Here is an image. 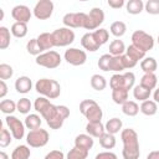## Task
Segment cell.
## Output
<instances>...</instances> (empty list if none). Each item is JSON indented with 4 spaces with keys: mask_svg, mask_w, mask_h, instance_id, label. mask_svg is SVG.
<instances>
[{
    "mask_svg": "<svg viewBox=\"0 0 159 159\" xmlns=\"http://www.w3.org/2000/svg\"><path fill=\"white\" fill-rule=\"evenodd\" d=\"M120 139L123 142V150H122L123 159H139L140 150H139V139L137 132L132 128L122 129Z\"/></svg>",
    "mask_w": 159,
    "mask_h": 159,
    "instance_id": "cell-1",
    "label": "cell"
},
{
    "mask_svg": "<svg viewBox=\"0 0 159 159\" xmlns=\"http://www.w3.org/2000/svg\"><path fill=\"white\" fill-rule=\"evenodd\" d=\"M35 89L42 97L48 99H55L61 94V86L56 80L51 78H40L35 83Z\"/></svg>",
    "mask_w": 159,
    "mask_h": 159,
    "instance_id": "cell-2",
    "label": "cell"
},
{
    "mask_svg": "<svg viewBox=\"0 0 159 159\" xmlns=\"http://www.w3.org/2000/svg\"><path fill=\"white\" fill-rule=\"evenodd\" d=\"M80 112L86 117V119L89 123L101 122V119L103 117L102 108L93 99H83L80 103Z\"/></svg>",
    "mask_w": 159,
    "mask_h": 159,
    "instance_id": "cell-3",
    "label": "cell"
},
{
    "mask_svg": "<svg viewBox=\"0 0 159 159\" xmlns=\"http://www.w3.org/2000/svg\"><path fill=\"white\" fill-rule=\"evenodd\" d=\"M34 108L36 112H39L41 114V117L43 119H46V123L50 122L51 119H53L57 114V106L52 104L48 98L46 97H39L35 99L34 103Z\"/></svg>",
    "mask_w": 159,
    "mask_h": 159,
    "instance_id": "cell-4",
    "label": "cell"
},
{
    "mask_svg": "<svg viewBox=\"0 0 159 159\" xmlns=\"http://www.w3.org/2000/svg\"><path fill=\"white\" fill-rule=\"evenodd\" d=\"M134 82H135V76L133 72H125L123 75L120 73H116L111 77L109 80V87L113 89H132L134 87Z\"/></svg>",
    "mask_w": 159,
    "mask_h": 159,
    "instance_id": "cell-5",
    "label": "cell"
},
{
    "mask_svg": "<svg viewBox=\"0 0 159 159\" xmlns=\"http://www.w3.org/2000/svg\"><path fill=\"white\" fill-rule=\"evenodd\" d=\"M132 45H134L143 52H147L154 47V39L152 35L147 34L143 30H135L132 34Z\"/></svg>",
    "mask_w": 159,
    "mask_h": 159,
    "instance_id": "cell-6",
    "label": "cell"
},
{
    "mask_svg": "<svg viewBox=\"0 0 159 159\" xmlns=\"http://www.w3.org/2000/svg\"><path fill=\"white\" fill-rule=\"evenodd\" d=\"M61 56L58 52L51 50V51H46V52H42L41 55H39L36 57V63L39 66H42L45 68H56L61 65Z\"/></svg>",
    "mask_w": 159,
    "mask_h": 159,
    "instance_id": "cell-7",
    "label": "cell"
},
{
    "mask_svg": "<svg viewBox=\"0 0 159 159\" xmlns=\"http://www.w3.org/2000/svg\"><path fill=\"white\" fill-rule=\"evenodd\" d=\"M48 139H50L48 132L46 129H42V128H39V129H35V130H30L27 133V135H26V142L32 148L45 147L47 144Z\"/></svg>",
    "mask_w": 159,
    "mask_h": 159,
    "instance_id": "cell-8",
    "label": "cell"
},
{
    "mask_svg": "<svg viewBox=\"0 0 159 159\" xmlns=\"http://www.w3.org/2000/svg\"><path fill=\"white\" fill-rule=\"evenodd\" d=\"M52 37L56 47H65L75 41V32L68 27H60L52 32Z\"/></svg>",
    "mask_w": 159,
    "mask_h": 159,
    "instance_id": "cell-9",
    "label": "cell"
},
{
    "mask_svg": "<svg viewBox=\"0 0 159 159\" xmlns=\"http://www.w3.org/2000/svg\"><path fill=\"white\" fill-rule=\"evenodd\" d=\"M86 20H87V14L84 12H68L63 16L62 22L65 27L68 29H77V27L84 29Z\"/></svg>",
    "mask_w": 159,
    "mask_h": 159,
    "instance_id": "cell-10",
    "label": "cell"
},
{
    "mask_svg": "<svg viewBox=\"0 0 159 159\" xmlns=\"http://www.w3.org/2000/svg\"><path fill=\"white\" fill-rule=\"evenodd\" d=\"M5 123L7 125V128L10 129L14 139H22L25 135V123H22L17 117L15 116H6L5 118Z\"/></svg>",
    "mask_w": 159,
    "mask_h": 159,
    "instance_id": "cell-11",
    "label": "cell"
},
{
    "mask_svg": "<svg viewBox=\"0 0 159 159\" xmlns=\"http://www.w3.org/2000/svg\"><path fill=\"white\" fill-rule=\"evenodd\" d=\"M104 21V12L101 7H93L87 14V20L84 29L86 30H96L99 29V25H102Z\"/></svg>",
    "mask_w": 159,
    "mask_h": 159,
    "instance_id": "cell-12",
    "label": "cell"
},
{
    "mask_svg": "<svg viewBox=\"0 0 159 159\" xmlns=\"http://www.w3.org/2000/svg\"><path fill=\"white\" fill-rule=\"evenodd\" d=\"M63 57L67 61V63L72 66H82L87 61V53L83 50L76 47H70L68 50H66Z\"/></svg>",
    "mask_w": 159,
    "mask_h": 159,
    "instance_id": "cell-13",
    "label": "cell"
},
{
    "mask_svg": "<svg viewBox=\"0 0 159 159\" xmlns=\"http://www.w3.org/2000/svg\"><path fill=\"white\" fill-rule=\"evenodd\" d=\"M53 12V2L51 0H40L34 7V15L39 20H47Z\"/></svg>",
    "mask_w": 159,
    "mask_h": 159,
    "instance_id": "cell-14",
    "label": "cell"
},
{
    "mask_svg": "<svg viewBox=\"0 0 159 159\" xmlns=\"http://www.w3.org/2000/svg\"><path fill=\"white\" fill-rule=\"evenodd\" d=\"M68 117H70V109L66 106H57V114L53 119L47 122V125L51 129H60Z\"/></svg>",
    "mask_w": 159,
    "mask_h": 159,
    "instance_id": "cell-15",
    "label": "cell"
},
{
    "mask_svg": "<svg viewBox=\"0 0 159 159\" xmlns=\"http://www.w3.org/2000/svg\"><path fill=\"white\" fill-rule=\"evenodd\" d=\"M11 16L14 20H16V22L27 24L31 20L32 14H31V10L26 5H16L11 10Z\"/></svg>",
    "mask_w": 159,
    "mask_h": 159,
    "instance_id": "cell-16",
    "label": "cell"
},
{
    "mask_svg": "<svg viewBox=\"0 0 159 159\" xmlns=\"http://www.w3.org/2000/svg\"><path fill=\"white\" fill-rule=\"evenodd\" d=\"M93 144H94L93 137H91L89 134H78L75 138V147H77L80 149L89 152V149H92Z\"/></svg>",
    "mask_w": 159,
    "mask_h": 159,
    "instance_id": "cell-17",
    "label": "cell"
},
{
    "mask_svg": "<svg viewBox=\"0 0 159 159\" xmlns=\"http://www.w3.org/2000/svg\"><path fill=\"white\" fill-rule=\"evenodd\" d=\"M36 39H37V42H39L40 47L42 48V51H51V48L55 47L52 32H42Z\"/></svg>",
    "mask_w": 159,
    "mask_h": 159,
    "instance_id": "cell-18",
    "label": "cell"
},
{
    "mask_svg": "<svg viewBox=\"0 0 159 159\" xmlns=\"http://www.w3.org/2000/svg\"><path fill=\"white\" fill-rule=\"evenodd\" d=\"M81 45H82V47H83L84 50H87V51H89V52H96V51L101 47V46L97 43V41L94 40L92 32H87V34H84V35L82 36V39H81Z\"/></svg>",
    "mask_w": 159,
    "mask_h": 159,
    "instance_id": "cell-19",
    "label": "cell"
},
{
    "mask_svg": "<svg viewBox=\"0 0 159 159\" xmlns=\"http://www.w3.org/2000/svg\"><path fill=\"white\" fill-rule=\"evenodd\" d=\"M32 88V81L27 76H21L15 81V89L19 93H29Z\"/></svg>",
    "mask_w": 159,
    "mask_h": 159,
    "instance_id": "cell-20",
    "label": "cell"
},
{
    "mask_svg": "<svg viewBox=\"0 0 159 159\" xmlns=\"http://www.w3.org/2000/svg\"><path fill=\"white\" fill-rule=\"evenodd\" d=\"M86 132L87 134H89L91 137L94 138H101L104 133H106V128L102 124V122H96V123H87L86 125Z\"/></svg>",
    "mask_w": 159,
    "mask_h": 159,
    "instance_id": "cell-21",
    "label": "cell"
},
{
    "mask_svg": "<svg viewBox=\"0 0 159 159\" xmlns=\"http://www.w3.org/2000/svg\"><path fill=\"white\" fill-rule=\"evenodd\" d=\"M122 127H123V122L114 117V118H111L107 120V123L104 124V128H106V132L109 133V134H117L119 133V130H122Z\"/></svg>",
    "mask_w": 159,
    "mask_h": 159,
    "instance_id": "cell-22",
    "label": "cell"
},
{
    "mask_svg": "<svg viewBox=\"0 0 159 159\" xmlns=\"http://www.w3.org/2000/svg\"><path fill=\"white\" fill-rule=\"evenodd\" d=\"M150 94H152V91L145 88V87H143V86H140V84L133 87V97L135 99L140 101V102H144V101L149 99Z\"/></svg>",
    "mask_w": 159,
    "mask_h": 159,
    "instance_id": "cell-23",
    "label": "cell"
},
{
    "mask_svg": "<svg viewBox=\"0 0 159 159\" xmlns=\"http://www.w3.org/2000/svg\"><path fill=\"white\" fill-rule=\"evenodd\" d=\"M31 150L27 145H17L12 153H11V159H30Z\"/></svg>",
    "mask_w": 159,
    "mask_h": 159,
    "instance_id": "cell-24",
    "label": "cell"
},
{
    "mask_svg": "<svg viewBox=\"0 0 159 159\" xmlns=\"http://www.w3.org/2000/svg\"><path fill=\"white\" fill-rule=\"evenodd\" d=\"M127 12L130 15H138L144 10V2L142 0H129L125 4Z\"/></svg>",
    "mask_w": 159,
    "mask_h": 159,
    "instance_id": "cell-25",
    "label": "cell"
},
{
    "mask_svg": "<svg viewBox=\"0 0 159 159\" xmlns=\"http://www.w3.org/2000/svg\"><path fill=\"white\" fill-rule=\"evenodd\" d=\"M140 68L144 73H154L158 68V63L154 57H145L140 61Z\"/></svg>",
    "mask_w": 159,
    "mask_h": 159,
    "instance_id": "cell-26",
    "label": "cell"
},
{
    "mask_svg": "<svg viewBox=\"0 0 159 159\" xmlns=\"http://www.w3.org/2000/svg\"><path fill=\"white\" fill-rule=\"evenodd\" d=\"M139 111L144 114V116H154L158 111V106L154 101H150V99H147L144 102H142L140 107H139Z\"/></svg>",
    "mask_w": 159,
    "mask_h": 159,
    "instance_id": "cell-27",
    "label": "cell"
},
{
    "mask_svg": "<svg viewBox=\"0 0 159 159\" xmlns=\"http://www.w3.org/2000/svg\"><path fill=\"white\" fill-rule=\"evenodd\" d=\"M10 31H11L12 36H15L17 39H22L27 34V24H25V22H16L15 21L11 25V30Z\"/></svg>",
    "mask_w": 159,
    "mask_h": 159,
    "instance_id": "cell-28",
    "label": "cell"
},
{
    "mask_svg": "<svg viewBox=\"0 0 159 159\" xmlns=\"http://www.w3.org/2000/svg\"><path fill=\"white\" fill-rule=\"evenodd\" d=\"M41 117L39 114H29L26 118H25V127L30 130H35V129H39L41 128Z\"/></svg>",
    "mask_w": 159,
    "mask_h": 159,
    "instance_id": "cell-29",
    "label": "cell"
},
{
    "mask_svg": "<svg viewBox=\"0 0 159 159\" xmlns=\"http://www.w3.org/2000/svg\"><path fill=\"white\" fill-rule=\"evenodd\" d=\"M157 83H158V78L154 73H144L143 77L140 78V86H143L150 91L157 87Z\"/></svg>",
    "mask_w": 159,
    "mask_h": 159,
    "instance_id": "cell-30",
    "label": "cell"
},
{
    "mask_svg": "<svg viewBox=\"0 0 159 159\" xmlns=\"http://www.w3.org/2000/svg\"><path fill=\"white\" fill-rule=\"evenodd\" d=\"M125 52V45L122 40H113L109 43V53L112 56H120Z\"/></svg>",
    "mask_w": 159,
    "mask_h": 159,
    "instance_id": "cell-31",
    "label": "cell"
},
{
    "mask_svg": "<svg viewBox=\"0 0 159 159\" xmlns=\"http://www.w3.org/2000/svg\"><path fill=\"white\" fill-rule=\"evenodd\" d=\"M122 112L128 117H134L139 112V106L134 101H127L124 104H122Z\"/></svg>",
    "mask_w": 159,
    "mask_h": 159,
    "instance_id": "cell-32",
    "label": "cell"
},
{
    "mask_svg": "<svg viewBox=\"0 0 159 159\" xmlns=\"http://www.w3.org/2000/svg\"><path fill=\"white\" fill-rule=\"evenodd\" d=\"M125 55L128 57H130L132 60H134L135 62H138L139 60L145 58V52H143L142 50H139L138 47H135L134 45H129L125 48Z\"/></svg>",
    "mask_w": 159,
    "mask_h": 159,
    "instance_id": "cell-33",
    "label": "cell"
},
{
    "mask_svg": "<svg viewBox=\"0 0 159 159\" xmlns=\"http://www.w3.org/2000/svg\"><path fill=\"white\" fill-rule=\"evenodd\" d=\"M109 31L113 36L116 37H120L125 34L127 31V25L123 22V21H114L111 24V27H109Z\"/></svg>",
    "mask_w": 159,
    "mask_h": 159,
    "instance_id": "cell-34",
    "label": "cell"
},
{
    "mask_svg": "<svg viewBox=\"0 0 159 159\" xmlns=\"http://www.w3.org/2000/svg\"><path fill=\"white\" fill-rule=\"evenodd\" d=\"M112 99L116 104H124L128 101V91L127 89H113L112 91Z\"/></svg>",
    "mask_w": 159,
    "mask_h": 159,
    "instance_id": "cell-35",
    "label": "cell"
},
{
    "mask_svg": "<svg viewBox=\"0 0 159 159\" xmlns=\"http://www.w3.org/2000/svg\"><path fill=\"white\" fill-rule=\"evenodd\" d=\"M99 139V145L102 147V148H104V149H112V148H114L116 147V137L113 135V134H109V133H104L101 138H98Z\"/></svg>",
    "mask_w": 159,
    "mask_h": 159,
    "instance_id": "cell-36",
    "label": "cell"
},
{
    "mask_svg": "<svg viewBox=\"0 0 159 159\" xmlns=\"http://www.w3.org/2000/svg\"><path fill=\"white\" fill-rule=\"evenodd\" d=\"M91 86L96 91H103L107 87V81L101 75H93L91 77Z\"/></svg>",
    "mask_w": 159,
    "mask_h": 159,
    "instance_id": "cell-37",
    "label": "cell"
},
{
    "mask_svg": "<svg viewBox=\"0 0 159 159\" xmlns=\"http://www.w3.org/2000/svg\"><path fill=\"white\" fill-rule=\"evenodd\" d=\"M0 111L7 116H11L15 111H17V107L12 99H2L0 102Z\"/></svg>",
    "mask_w": 159,
    "mask_h": 159,
    "instance_id": "cell-38",
    "label": "cell"
},
{
    "mask_svg": "<svg viewBox=\"0 0 159 159\" xmlns=\"http://www.w3.org/2000/svg\"><path fill=\"white\" fill-rule=\"evenodd\" d=\"M92 34H93V37H94V40L97 41V43H98L99 46L104 45V43L108 41V39H109L108 31H107L106 29H103V27H99V29L94 30Z\"/></svg>",
    "mask_w": 159,
    "mask_h": 159,
    "instance_id": "cell-39",
    "label": "cell"
},
{
    "mask_svg": "<svg viewBox=\"0 0 159 159\" xmlns=\"http://www.w3.org/2000/svg\"><path fill=\"white\" fill-rule=\"evenodd\" d=\"M10 45V31L5 26H0V48L5 50Z\"/></svg>",
    "mask_w": 159,
    "mask_h": 159,
    "instance_id": "cell-40",
    "label": "cell"
},
{
    "mask_svg": "<svg viewBox=\"0 0 159 159\" xmlns=\"http://www.w3.org/2000/svg\"><path fill=\"white\" fill-rule=\"evenodd\" d=\"M26 50H27V52H29L30 55H34V56H36V57L43 52L42 48H41L40 45H39V42H37V39H31L30 41H27V43H26Z\"/></svg>",
    "mask_w": 159,
    "mask_h": 159,
    "instance_id": "cell-41",
    "label": "cell"
},
{
    "mask_svg": "<svg viewBox=\"0 0 159 159\" xmlns=\"http://www.w3.org/2000/svg\"><path fill=\"white\" fill-rule=\"evenodd\" d=\"M88 157V152L80 149L77 147H73L66 155V159H87Z\"/></svg>",
    "mask_w": 159,
    "mask_h": 159,
    "instance_id": "cell-42",
    "label": "cell"
},
{
    "mask_svg": "<svg viewBox=\"0 0 159 159\" xmlns=\"http://www.w3.org/2000/svg\"><path fill=\"white\" fill-rule=\"evenodd\" d=\"M123 70H125V67H124V63H123L122 55L120 56H113L112 60H111V63H109V71L120 72Z\"/></svg>",
    "mask_w": 159,
    "mask_h": 159,
    "instance_id": "cell-43",
    "label": "cell"
},
{
    "mask_svg": "<svg viewBox=\"0 0 159 159\" xmlns=\"http://www.w3.org/2000/svg\"><path fill=\"white\" fill-rule=\"evenodd\" d=\"M12 134L10 130H7L6 128L1 127V130H0V147L1 148H6L7 145H10L11 140H12Z\"/></svg>",
    "mask_w": 159,
    "mask_h": 159,
    "instance_id": "cell-44",
    "label": "cell"
},
{
    "mask_svg": "<svg viewBox=\"0 0 159 159\" xmlns=\"http://www.w3.org/2000/svg\"><path fill=\"white\" fill-rule=\"evenodd\" d=\"M16 107H17V111H19L21 114H27V113L30 112L32 104H31V101H30L29 98L24 97V98H20V99L17 101Z\"/></svg>",
    "mask_w": 159,
    "mask_h": 159,
    "instance_id": "cell-45",
    "label": "cell"
},
{
    "mask_svg": "<svg viewBox=\"0 0 159 159\" xmlns=\"http://www.w3.org/2000/svg\"><path fill=\"white\" fill-rule=\"evenodd\" d=\"M112 55L111 53H104V55H102L101 57H99V60H98V67H99V70H102V71H104V72H108L109 71V63H111V60H112Z\"/></svg>",
    "mask_w": 159,
    "mask_h": 159,
    "instance_id": "cell-46",
    "label": "cell"
},
{
    "mask_svg": "<svg viewBox=\"0 0 159 159\" xmlns=\"http://www.w3.org/2000/svg\"><path fill=\"white\" fill-rule=\"evenodd\" d=\"M144 10L150 15L159 14V0H148L144 4Z\"/></svg>",
    "mask_w": 159,
    "mask_h": 159,
    "instance_id": "cell-47",
    "label": "cell"
},
{
    "mask_svg": "<svg viewBox=\"0 0 159 159\" xmlns=\"http://www.w3.org/2000/svg\"><path fill=\"white\" fill-rule=\"evenodd\" d=\"M12 75H14V70L10 65H7V63H1L0 65V78L2 81L11 78Z\"/></svg>",
    "mask_w": 159,
    "mask_h": 159,
    "instance_id": "cell-48",
    "label": "cell"
},
{
    "mask_svg": "<svg viewBox=\"0 0 159 159\" xmlns=\"http://www.w3.org/2000/svg\"><path fill=\"white\" fill-rule=\"evenodd\" d=\"M43 159H65V154L61 150H51L45 155Z\"/></svg>",
    "mask_w": 159,
    "mask_h": 159,
    "instance_id": "cell-49",
    "label": "cell"
},
{
    "mask_svg": "<svg viewBox=\"0 0 159 159\" xmlns=\"http://www.w3.org/2000/svg\"><path fill=\"white\" fill-rule=\"evenodd\" d=\"M122 58H123V63H124V67H125V70L133 68V67H135V65L138 63V62H135L134 60H132L130 57H128L125 53H124V55H122Z\"/></svg>",
    "mask_w": 159,
    "mask_h": 159,
    "instance_id": "cell-50",
    "label": "cell"
},
{
    "mask_svg": "<svg viewBox=\"0 0 159 159\" xmlns=\"http://www.w3.org/2000/svg\"><path fill=\"white\" fill-rule=\"evenodd\" d=\"M94 159H118L117 155L112 152H101L96 155Z\"/></svg>",
    "mask_w": 159,
    "mask_h": 159,
    "instance_id": "cell-51",
    "label": "cell"
},
{
    "mask_svg": "<svg viewBox=\"0 0 159 159\" xmlns=\"http://www.w3.org/2000/svg\"><path fill=\"white\" fill-rule=\"evenodd\" d=\"M124 5V0H108V6L112 9H120Z\"/></svg>",
    "mask_w": 159,
    "mask_h": 159,
    "instance_id": "cell-52",
    "label": "cell"
},
{
    "mask_svg": "<svg viewBox=\"0 0 159 159\" xmlns=\"http://www.w3.org/2000/svg\"><path fill=\"white\" fill-rule=\"evenodd\" d=\"M7 93V86L5 83V81H0V98H4Z\"/></svg>",
    "mask_w": 159,
    "mask_h": 159,
    "instance_id": "cell-53",
    "label": "cell"
},
{
    "mask_svg": "<svg viewBox=\"0 0 159 159\" xmlns=\"http://www.w3.org/2000/svg\"><path fill=\"white\" fill-rule=\"evenodd\" d=\"M147 159H159V150H153L147 155Z\"/></svg>",
    "mask_w": 159,
    "mask_h": 159,
    "instance_id": "cell-54",
    "label": "cell"
},
{
    "mask_svg": "<svg viewBox=\"0 0 159 159\" xmlns=\"http://www.w3.org/2000/svg\"><path fill=\"white\" fill-rule=\"evenodd\" d=\"M153 98H154V102L155 103H159V88H157L153 93Z\"/></svg>",
    "mask_w": 159,
    "mask_h": 159,
    "instance_id": "cell-55",
    "label": "cell"
},
{
    "mask_svg": "<svg viewBox=\"0 0 159 159\" xmlns=\"http://www.w3.org/2000/svg\"><path fill=\"white\" fill-rule=\"evenodd\" d=\"M0 159H9V155L5 152H0Z\"/></svg>",
    "mask_w": 159,
    "mask_h": 159,
    "instance_id": "cell-56",
    "label": "cell"
},
{
    "mask_svg": "<svg viewBox=\"0 0 159 159\" xmlns=\"http://www.w3.org/2000/svg\"><path fill=\"white\" fill-rule=\"evenodd\" d=\"M4 19V10L0 7V20H2Z\"/></svg>",
    "mask_w": 159,
    "mask_h": 159,
    "instance_id": "cell-57",
    "label": "cell"
},
{
    "mask_svg": "<svg viewBox=\"0 0 159 159\" xmlns=\"http://www.w3.org/2000/svg\"><path fill=\"white\" fill-rule=\"evenodd\" d=\"M157 41H158V45H159V35H158V39H157Z\"/></svg>",
    "mask_w": 159,
    "mask_h": 159,
    "instance_id": "cell-58",
    "label": "cell"
}]
</instances>
